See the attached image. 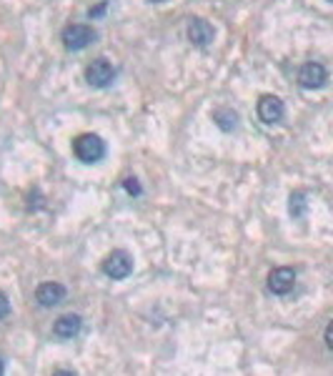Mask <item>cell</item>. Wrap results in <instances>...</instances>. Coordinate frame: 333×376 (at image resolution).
Returning a JSON list of instances; mask_svg holds the SVG:
<instances>
[{"label": "cell", "mask_w": 333, "mask_h": 376, "mask_svg": "<svg viewBox=\"0 0 333 376\" xmlns=\"http://www.w3.org/2000/svg\"><path fill=\"white\" fill-rule=\"evenodd\" d=\"M296 286V271L291 266H278L268 274V291L275 296H285Z\"/></svg>", "instance_id": "cell-7"}, {"label": "cell", "mask_w": 333, "mask_h": 376, "mask_svg": "<svg viewBox=\"0 0 333 376\" xmlns=\"http://www.w3.org/2000/svg\"><path fill=\"white\" fill-rule=\"evenodd\" d=\"M80 326H83V318H80L78 313H63V316L53 323V334L58 336V339H73V336H78Z\"/></svg>", "instance_id": "cell-10"}, {"label": "cell", "mask_w": 333, "mask_h": 376, "mask_svg": "<svg viewBox=\"0 0 333 376\" xmlns=\"http://www.w3.org/2000/svg\"><path fill=\"white\" fill-rule=\"evenodd\" d=\"M323 339H326L328 349H333V323H328V326H326V334H323Z\"/></svg>", "instance_id": "cell-16"}, {"label": "cell", "mask_w": 333, "mask_h": 376, "mask_svg": "<svg viewBox=\"0 0 333 376\" xmlns=\"http://www.w3.org/2000/svg\"><path fill=\"white\" fill-rule=\"evenodd\" d=\"M85 80H88L90 88H108L116 80V68L108 58H95L85 68Z\"/></svg>", "instance_id": "cell-4"}, {"label": "cell", "mask_w": 333, "mask_h": 376, "mask_svg": "<svg viewBox=\"0 0 333 376\" xmlns=\"http://www.w3.org/2000/svg\"><path fill=\"white\" fill-rule=\"evenodd\" d=\"M211 118H213V123L226 133L236 131V126H238V113L233 111V108H216Z\"/></svg>", "instance_id": "cell-11"}, {"label": "cell", "mask_w": 333, "mask_h": 376, "mask_svg": "<svg viewBox=\"0 0 333 376\" xmlns=\"http://www.w3.org/2000/svg\"><path fill=\"white\" fill-rule=\"evenodd\" d=\"M60 41H63L65 50H70V53H78V50L88 48L90 43L98 41V33H95L93 26H85V23H70V26L63 28V36H60Z\"/></svg>", "instance_id": "cell-2"}, {"label": "cell", "mask_w": 333, "mask_h": 376, "mask_svg": "<svg viewBox=\"0 0 333 376\" xmlns=\"http://www.w3.org/2000/svg\"><path fill=\"white\" fill-rule=\"evenodd\" d=\"M8 313H11V301H8L6 294L0 291V318H6Z\"/></svg>", "instance_id": "cell-14"}, {"label": "cell", "mask_w": 333, "mask_h": 376, "mask_svg": "<svg viewBox=\"0 0 333 376\" xmlns=\"http://www.w3.org/2000/svg\"><path fill=\"white\" fill-rule=\"evenodd\" d=\"M256 113H258V118L266 126H273V123H278L283 118V101L278 96H273V93H266L256 103Z\"/></svg>", "instance_id": "cell-8"}, {"label": "cell", "mask_w": 333, "mask_h": 376, "mask_svg": "<svg viewBox=\"0 0 333 376\" xmlns=\"http://www.w3.org/2000/svg\"><path fill=\"white\" fill-rule=\"evenodd\" d=\"M153 3H165V0H153Z\"/></svg>", "instance_id": "cell-18"}, {"label": "cell", "mask_w": 333, "mask_h": 376, "mask_svg": "<svg viewBox=\"0 0 333 376\" xmlns=\"http://www.w3.org/2000/svg\"><path fill=\"white\" fill-rule=\"evenodd\" d=\"M65 286L63 284H58V281H45V284H40L36 291V301L40 304L43 308H53L58 306L60 301H65Z\"/></svg>", "instance_id": "cell-9"}, {"label": "cell", "mask_w": 333, "mask_h": 376, "mask_svg": "<svg viewBox=\"0 0 333 376\" xmlns=\"http://www.w3.org/2000/svg\"><path fill=\"white\" fill-rule=\"evenodd\" d=\"M123 188H126L131 196H141L143 193V188H141V183H138V178H133V176H128V178H123Z\"/></svg>", "instance_id": "cell-13"}, {"label": "cell", "mask_w": 333, "mask_h": 376, "mask_svg": "<svg viewBox=\"0 0 333 376\" xmlns=\"http://www.w3.org/2000/svg\"><path fill=\"white\" fill-rule=\"evenodd\" d=\"M6 374V364H3V359H0V376Z\"/></svg>", "instance_id": "cell-17"}, {"label": "cell", "mask_w": 333, "mask_h": 376, "mask_svg": "<svg viewBox=\"0 0 333 376\" xmlns=\"http://www.w3.org/2000/svg\"><path fill=\"white\" fill-rule=\"evenodd\" d=\"M288 213H291V218H296V221L306 218V213H308V193L306 191L291 193V198H288Z\"/></svg>", "instance_id": "cell-12"}, {"label": "cell", "mask_w": 333, "mask_h": 376, "mask_svg": "<svg viewBox=\"0 0 333 376\" xmlns=\"http://www.w3.org/2000/svg\"><path fill=\"white\" fill-rule=\"evenodd\" d=\"M106 8H108V3H106V0H103L101 6L90 8V11H88V16H90V18H98V16H103V13H106Z\"/></svg>", "instance_id": "cell-15"}, {"label": "cell", "mask_w": 333, "mask_h": 376, "mask_svg": "<svg viewBox=\"0 0 333 376\" xmlns=\"http://www.w3.org/2000/svg\"><path fill=\"white\" fill-rule=\"evenodd\" d=\"M185 36L188 41L196 45V48H208L213 41H216V28L206 21V18H190L188 28H185Z\"/></svg>", "instance_id": "cell-5"}, {"label": "cell", "mask_w": 333, "mask_h": 376, "mask_svg": "<svg viewBox=\"0 0 333 376\" xmlns=\"http://www.w3.org/2000/svg\"><path fill=\"white\" fill-rule=\"evenodd\" d=\"M103 274L113 281H123L133 274V256L123 249H116L103 259Z\"/></svg>", "instance_id": "cell-3"}, {"label": "cell", "mask_w": 333, "mask_h": 376, "mask_svg": "<svg viewBox=\"0 0 333 376\" xmlns=\"http://www.w3.org/2000/svg\"><path fill=\"white\" fill-rule=\"evenodd\" d=\"M73 156L85 166L101 163L106 159V141L95 133H80L73 141Z\"/></svg>", "instance_id": "cell-1"}, {"label": "cell", "mask_w": 333, "mask_h": 376, "mask_svg": "<svg viewBox=\"0 0 333 376\" xmlns=\"http://www.w3.org/2000/svg\"><path fill=\"white\" fill-rule=\"evenodd\" d=\"M328 83V70L316 60H308L298 68V85L306 90H318Z\"/></svg>", "instance_id": "cell-6"}]
</instances>
